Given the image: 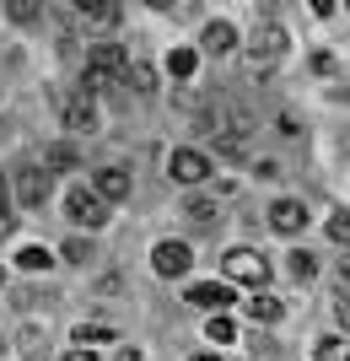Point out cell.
Segmentation results:
<instances>
[{
  "mask_svg": "<svg viewBox=\"0 0 350 361\" xmlns=\"http://www.w3.org/2000/svg\"><path fill=\"white\" fill-rule=\"evenodd\" d=\"M183 216H189V221H194V226H211V221H215V200L194 195V200H189V205H183Z\"/></svg>",
  "mask_w": 350,
  "mask_h": 361,
  "instance_id": "d6986e66",
  "label": "cell"
},
{
  "mask_svg": "<svg viewBox=\"0 0 350 361\" xmlns=\"http://www.w3.org/2000/svg\"><path fill=\"white\" fill-rule=\"evenodd\" d=\"M194 65H199L194 49H173V54H168V71L178 75V81H189V75H194Z\"/></svg>",
  "mask_w": 350,
  "mask_h": 361,
  "instance_id": "e0dca14e",
  "label": "cell"
},
{
  "mask_svg": "<svg viewBox=\"0 0 350 361\" xmlns=\"http://www.w3.org/2000/svg\"><path fill=\"white\" fill-rule=\"evenodd\" d=\"M11 178H16V205H22V211H38L49 200V173L44 167H16Z\"/></svg>",
  "mask_w": 350,
  "mask_h": 361,
  "instance_id": "5b68a950",
  "label": "cell"
},
{
  "mask_svg": "<svg viewBox=\"0 0 350 361\" xmlns=\"http://www.w3.org/2000/svg\"><path fill=\"white\" fill-rule=\"evenodd\" d=\"M38 345H44V334H38V329H22V356H27V361H44V350H38Z\"/></svg>",
  "mask_w": 350,
  "mask_h": 361,
  "instance_id": "484cf974",
  "label": "cell"
},
{
  "mask_svg": "<svg viewBox=\"0 0 350 361\" xmlns=\"http://www.w3.org/2000/svg\"><path fill=\"white\" fill-rule=\"evenodd\" d=\"M92 195L103 200H130V173H124V167H97V173H92Z\"/></svg>",
  "mask_w": 350,
  "mask_h": 361,
  "instance_id": "9c48e42d",
  "label": "cell"
},
{
  "mask_svg": "<svg viewBox=\"0 0 350 361\" xmlns=\"http://www.w3.org/2000/svg\"><path fill=\"white\" fill-rule=\"evenodd\" d=\"M280 60H286V27H280V22H259L254 44H248V71H254V75H270Z\"/></svg>",
  "mask_w": 350,
  "mask_h": 361,
  "instance_id": "7a4b0ae2",
  "label": "cell"
},
{
  "mask_svg": "<svg viewBox=\"0 0 350 361\" xmlns=\"http://www.w3.org/2000/svg\"><path fill=\"white\" fill-rule=\"evenodd\" d=\"M65 259H70V264H87V259H92V243L87 238H70V243H65Z\"/></svg>",
  "mask_w": 350,
  "mask_h": 361,
  "instance_id": "4316f807",
  "label": "cell"
},
{
  "mask_svg": "<svg viewBox=\"0 0 350 361\" xmlns=\"http://www.w3.org/2000/svg\"><path fill=\"white\" fill-rule=\"evenodd\" d=\"M49 167H76V151H70V146H49L44 151V173H49Z\"/></svg>",
  "mask_w": 350,
  "mask_h": 361,
  "instance_id": "d4e9b609",
  "label": "cell"
},
{
  "mask_svg": "<svg viewBox=\"0 0 350 361\" xmlns=\"http://www.w3.org/2000/svg\"><path fill=\"white\" fill-rule=\"evenodd\" d=\"M237 49V27L232 22H211L205 27V54H232Z\"/></svg>",
  "mask_w": 350,
  "mask_h": 361,
  "instance_id": "5bb4252c",
  "label": "cell"
},
{
  "mask_svg": "<svg viewBox=\"0 0 350 361\" xmlns=\"http://www.w3.org/2000/svg\"><path fill=\"white\" fill-rule=\"evenodd\" d=\"M0 221L11 226V189H6V178H0Z\"/></svg>",
  "mask_w": 350,
  "mask_h": 361,
  "instance_id": "f546056e",
  "label": "cell"
},
{
  "mask_svg": "<svg viewBox=\"0 0 350 361\" xmlns=\"http://www.w3.org/2000/svg\"><path fill=\"white\" fill-rule=\"evenodd\" d=\"M103 340H119V334L108 329V324H81L76 329V350H92V345H103Z\"/></svg>",
  "mask_w": 350,
  "mask_h": 361,
  "instance_id": "9a60e30c",
  "label": "cell"
},
{
  "mask_svg": "<svg viewBox=\"0 0 350 361\" xmlns=\"http://www.w3.org/2000/svg\"><path fill=\"white\" fill-rule=\"evenodd\" d=\"M291 275H296V281H313V275H318V264H313V254H307V248H296V254H291Z\"/></svg>",
  "mask_w": 350,
  "mask_h": 361,
  "instance_id": "cb8c5ba5",
  "label": "cell"
},
{
  "mask_svg": "<svg viewBox=\"0 0 350 361\" xmlns=\"http://www.w3.org/2000/svg\"><path fill=\"white\" fill-rule=\"evenodd\" d=\"M254 173H259V178H280V162H275V157H264V162H254Z\"/></svg>",
  "mask_w": 350,
  "mask_h": 361,
  "instance_id": "f1b7e54d",
  "label": "cell"
},
{
  "mask_svg": "<svg viewBox=\"0 0 350 361\" xmlns=\"http://www.w3.org/2000/svg\"><path fill=\"white\" fill-rule=\"evenodd\" d=\"M243 313L254 318V324H275V318H280V297H275V291H254V297L243 302Z\"/></svg>",
  "mask_w": 350,
  "mask_h": 361,
  "instance_id": "7c38bea8",
  "label": "cell"
},
{
  "mask_svg": "<svg viewBox=\"0 0 350 361\" xmlns=\"http://www.w3.org/2000/svg\"><path fill=\"white\" fill-rule=\"evenodd\" d=\"M65 361H97V356H92V350H70Z\"/></svg>",
  "mask_w": 350,
  "mask_h": 361,
  "instance_id": "836d02e7",
  "label": "cell"
},
{
  "mask_svg": "<svg viewBox=\"0 0 350 361\" xmlns=\"http://www.w3.org/2000/svg\"><path fill=\"white\" fill-rule=\"evenodd\" d=\"M205 334H211L215 345H232V340H237V324H232L227 313H211V324H205Z\"/></svg>",
  "mask_w": 350,
  "mask_h": 361,
  "instance_id": "2e32d148",
  "label": "cell"
},
{
  "mask_svg": "<svg viewBox=\"0 0 350 361\" xmlns=\"http://www.w3.org/2000/svg\"><path fill=\"white\" fill-rule=\"evenodd\" d=\"M6 11H11V22H38V16H44V6H38V0H11Z\"/></svg>",
  "mask_w": 350,
  "mask_h": 361,
  "instance_id": "7402d4cb",
  "label": "cell"
},
{
  "mask_svg": "<svg viewBox=\"0 0 350 361\" xmlns=\"http://www.w3.org/2000/svg\"><path fill=\"white\" fill-rule=\"evenodd\" d=\"M65 216H70L76 226H103L108 221V205L92 195V189H70V195H65Z\"/></svg>",
  "mask_w": 350,
  "mask_h": 361,
  "instance_id": "8992f818",
  "label": "cell"
},
{
  "mask_svg": "<svg viewBox=\"0 0 350 361\" xmlns=\"http://www.w3.org/2000/svg\"><path fill=\"white\" fill-rule=\"evenodd\" d=\"M16 264H22V270H49L54 259H49V248H38V243H27V248L16 254Z\"/></svg>",
  "mask_w": 350,
  "mask_h": 361,
  "instance_id": "ffe728a7",
  "label": "cell"
},
{
  "mask_svg": "<svg viewBox=\"0 0 350 361\" xmlns=\"http://www.w3.org/2000/svg\"><path fill=\"white\" fill-rule=\"evenodd\" d=\"M124 81H135V92H156V75H151V65H130V71H124Z\"/></svg>",
  "mask_w": 350,
  "mask_h": 361,
  "instance_id": "44dd1931",
  "label": "cell"
},
{
  "mask_svg": "<svg viewBox=\"0 0 350 361\" xmlns=\"http://www.w3.org/2000/svg\"><path fill=\"white\" fill-rule=\"evenodd\" d=\"M248 140H254V135H243V130H232V135H215V157H248Z\"/></svg>",
  "mask_w": 350,
  "mask_h": 361,
  "instance_id": "ac0fdd59",
  "label": "cell"
},
{
  "mask_svg": "<svg viewBox=\"0 0 350 361\" xmlns=\"http://www.w3.org/2000/svg\"><path fill=\"white\" fill-rule=\"evenodd\" d=\"M335 313H339V329L350 334V297H339V302H335Z\"/></svg>",
  "mask_w": 350,
  "mask_h": 361,
  "instance_id": "1f68e13d",
  "label": "cell"
},
{
  "mask_svg": "<svg viewBox=\"0 0 350 361\" xmlns=\"http://www.w3.org/2000/svg\"><path fill=\"white\" fill-rule=\"evenodd\" d=\"M151 264H156L162 281H178V275H189L194 254H189V243H156V248H151Z\"/></svg>",
  "mask_w": 350,
  "mask_h": 361,
  "instance_id": "ba28073f",
  "label": "cell"
},
{
  "mask_svg": "<svg viewBox=\"0 0 350 361\" xmlns=\"http://www.w3.org/2000/svg\"><path fill=\"white\" fill-rule=\"evenodd\" d=\"M318 361H350V345L329 334V340H318Z\"/></svg>",
  "mask_w": 350,
  "mask_h": 361,
  "instance_id": "603a6c76",
  "label": "cell"
},
{
  "mask_svg": "<svg viewBox=\"0 0 350 361\" xmlns=\"http://www.w3.org/2000/svg\"><path fill=\"white\" fill-rule=\"evenodd\" d=\"M0 286H6V270H0Z\"/></svg>",
  "mask_w": 350,
  "mask_h": 361,
  "instance_id": "d590c367",
  "label": "cell"
},
{
  "mask_svg": "<svg viewBox=\"0 0 350 361\" xmlns=\"http://www.w3.org/2000/svg\"><path fill=\"white\" fill-rule=\"evenodd\" d=\"M227 281H243V286L264 291V281H270V259L254 254V248H232V254H227Z\"/></svg>",
  "mask_w": 350,
  "mask_h": 361,
  "instance_id": "3957f363",
  "label": "cell"
},
{
  "mask_svg": "<svg viewBox=\"0 0 350 361\" xmlns=\"http://www.w3.org/2000/svg\"><path fill=\"white\" fill-rule=\"evenodd\" d=\"M189 302L194 307H211V313H221L232 302V286H215V281H205V286H189Z\"/></svg>",
  "mask_w": 350,
  "mask_h": 361,
  "instance_id": "4fadbf2b",
  "label": "cell"
},
{
  "mask_svg": "<svg viewBox=\"0 0 350 361\" xmlns=\"http://www.w3.org/2000/svg\"><path fill=\"white\" fill-rule=\"evenodd\" d=\"M168 178L173 183H205L211 178V157H205V151H173L168 157Z\"/></svg>",
  "mask_w": 350,
  "mask_h": 361,
  "instance_id": "52a82bcc",
  "label": "cell"
},
{
  "mask_svg": "<svg viewBox=\"0 0 350 361\" xmlns=\"http://www.w3.org/2000/svg\"><path fill=\"white\" fill-rule=\"evenodd\" d=\"M313 71L329 75V71H335V54H323V49H318V54H313Z\"/></svg>",
  "mask_w": 350,
  "mask_h": 361,
  "instance_id": "4dcf8cb0",
  "label": "cell"
},
{
  "mask_svg": "<svg viewBox=\"0 0 350 361\" xmlns=\"http://www.w3.org/2000/svg\"><path fill=\"white\" fill-rule=\"evenodd\" d=\"M124 71H130V60H124L119 44H92L87 49V71H81V97L108 92L113 81H124Z\"/></svg>",
  "mask_w": 350,
  "mask_h": 361,
  "instance_id": "6da1fadb",
  "label": "cell"
},
{
  "mask_svg": "<svg viewBox=\"0 0 350 361\" xmlns=\"http://www.w3.org/2000/svg\"><path fill=\"white\" fill-rule=\"evenodd\" d=\"M194 361H221V356H194Z\"/></svg>",
  "mask_w": 350,
  "mask_h": 361,
  "instance_id": "e575fe53",
  "label": "cell"
},
{
  "mask_svg": "<svg viewBox=\"0 0 350 361\" xmlns=\"http://www.w3.org/2000/svg\"><path fill=\"white\" fill-rule=\"evenodd\" d=\"M76 16L87 22V27H119V6L113 0H76Z\"/></svg>",
  "mask_w": 350,
  "mask_h": 361,
  "instance_id": "8fae6325",
  "label": "cell"
},
{
  "mask_svg": "<svg viewBox=\"0 0 350 361\" xmlns=\"http://www.w3.org/2000/svg\"><path fill=\"white\" fill-rule=\"evenodd\" d=\"M54 103H60V119L65 130H76V135H97V108H92V97H70V92H54Z\"/></svg>",
  "mask_w": 350,
  "mask_h": 361,
  "instance_id": "277c9868",
  "label": "cell"
},
{
  "mask_svg": "<svg viewBox=\"0 0 350 361\" xmlns=\"http://www.w3.org/2000/svg\"><path fill=\"white\" fill-rule=\"evenodd\" d=\"M270 226H275V232H286V238H291V232H302V226H307V205H302V200H275V205H270Z\"/></svg>",
  "mask_w": 350,
  "mask_h": 361,
  "instance_id": "30bf717a",
  "label": "cell"
},
{
  "mask_svg": "<svg viewBox=\"0 0 350 361\" xmlns=\"http://www.w3.org/2000/svg\"><path fill=\"white\" fill-rule=\"evenodd\" d=\"M329 243H345V248H350V216H345V211L329 221Z\"/></svg>",
  "mask_w": 350,
  "mask_h": 361,
  "instance_id": "83f0119b",
  "label": "cell"
},
{
  "mask_svg": "<svg viewBox=\"0 0 350 361\" xmlns=\"http://www.w3.org/2000/svg\"><path fill=\"white\" fill-rule=\"evenodd\" d=\"M119 361H140V350H135V345H124V350H119Z\"/></svg>",
  "mask_w": 350,
  "mask_h": 361,
  "instance_id": "d6a6232c",
  "label": "cell"
}]
</instances>
